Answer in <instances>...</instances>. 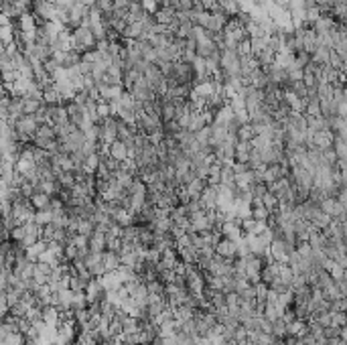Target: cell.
Segmentation results:
<instances>
[{"mask_svg":"<svg viewBox=\"0 0 347 345\" xmlns=\"http://www.w3.org/2000/svg\"><path fill=\"white\" fill-rule=\"evenodd\" d=\"M71 47H73L75 51H79L81 55L88 53V51H96L98 39H96L94 31L90 29V25L77 27V29L71 33Z\"/></svg>","mask_w":347,"mask_h":345,"instance_id":"cell-1","label":"cell"},{"mask_svg":"<svg viewBox=\"0 0 347 345\" xmlns=\"http://www.w3.org/2000/svg\"><path fill=\"white\" fill-rule=\"evenodd\" d=\"M220 231H222L224 238L233 240V242H240V240L244 238V235H246V233H244V230H242V220H237V218L224 222V224H222V228H220Z\"/></svg>","mask_w":347,"mask_h":345,"instance_id":"cell-2","label":"cell"},{"mask_svg":"<svg viewBox=\"0 0 347 345\" xmlns=\"http://www.w3.org/2000/svg\"><path fill=\"white\" fill-rule=\"evenodd\" d=\"M41 126V122H39V118L37 116H33V114H25L23 118H18L16 122H14V128H16V132L18 134H27V136H35L37 134V128Z\"/></svg>","mask_w":347,"mask_h":345,"instance_id":"cell-3","label":"cell"},{"mask_svg":"<svg viewBox=\"0 0 347 345\" xmlns=\"http://www.w3.org/2000/svg\"><path fill=\"white\" fill-rule=\"evenodd\" d=\"M215 254L226 258V260H235V258H237V242L222 238V242L215 246Z\"/></svg>","mask_w":347,"mask_h":345,"instance_id":"cell-4","label":"cell"},{"mask_svg":"<svg viewBox=\"0 0 347 345\" xmlns=\"http://www.w3.org/2000/svg\"><path fill=\"white\" fill-rule=\"evenodd\" d=\"M270 256L272 260L280 262V264H289V248L285 240H274L270 244Z\"/></svg>","mask_w":347,"mask_h":345,"instance_id":"cell-5","label":"cell"},{"mask_svg":"<svg viewBox=\"0 0 347 345\" xmlns=\"http://www.w3.org/2000/svg\"><path fill=\"white\" fill-rule=\"evenodd\" d=\"M313 144H315L317 148H321V150L333 148V144H335V132L331 130V128H329V130H319V132H315Z\"/></svg>","mask_w":347,"mask_h":345,"instance_id":"cell-6","label":"cell"},{"mask_svg":"<svg viewBox=\"0 0 347 345\" xmlns=\"http://www.w3.org/2000/svg\"><path fill=\"white\" fill-rule=\"evenodd\" d=\"M203 209H218V185H207L199 197Z\"/></svg>","mask_w":347,"mask_h":345,"instance_id":"cell-7","label":"cell"},{"mask_svg":"<svg viewBox=\"0 0 347 345\" xmlns=\"http://www.w3.org/2000/svg\"><path fill=\"white\" fill-rule=\"evenodd\" d=\"M102 262H104V266H106L108 272H114V270H118L122 266V256H120V252L106 250L104 256H102Z\"/></svg>","mask_w":347,"mask_h":345,"instance_id":"cell-8","label":"cell"},{"mask_svg":"<svg viewBox=\"0 0 347 345\" xmlns=\"http://www.w3.org/2000/svg\"><path fill=\"white\" fill-rule=\"evenodd\" d=\"M280 268H283V264H280V262H276V260L268 262L264 266V270H262V283H266L270 287L276 278H280Z\"/></svg>","mask_w":347,"mask_h":345,"instance_id":"cell-9","label":"cell"},{"mask_svg":"<svg viewBox=\"0 0 347 345\" xmlns=\"http://www.w3.org/2000/svg\"><path fill=\"white\" fill-rule=\"evenodd\" d=\"M114 222L118 226H122V228H130V226H136V215L130 209H126V207H120L116 211V215H114Z\"/></svg>","mask_w":347,"mask_h":345,"instance_id":"cell-10","label":"cell"},{"mask_svg":"<svg viewBox=\"0 0 347 345\" xmlns=\"http://www.w3.org/2000/svg\"><path fill=\"white\" fill-rule=\"evenodd\" d=\"M155 18H157V23H161V25H171L173 20L177 18V10L173 8L171 4H165V6H161L157 12H155Z\"/></svg>","mask_w":347,"mask_h":345,"instance_id":"cell-11","label":"cell"},{"mask_svg":"<svg viewBox=\"0 0 347 345\" xmlns=\"http://www.w3.org/2000/svg\"><path fill=\"white\" fill-rule=\"evenodd\" d=\"M179 262H181L179 250H177V248H171V250H165V252H163V258H161L159 266H163V268H175Z\"/></svg>","mask_w":347,"mask_h":345,"instance_id":"cell-12","label":"cell"},{"mask_svg":"<svg viewBox=\"0 0 347 345\" xmlns=\"http://www.w3.org/2000/svg\"><path fill=\"white\" fill-rule=\"evenodd\" d=\"M65 106H67L69 120H71L75 126H81V124H83V120H85V110H83V108H81L79 104H75V102H67Z\"/></svg>","mask_w":347,"mask_h":345,"instance_id":"cell-13","label":"cell"},{"mask_svg":"<svg viewBox=\"0 0 347 345\" xmlns=\"http://www.w3.org/2000/svg\"><path fill=\"white\" fill-rule=\"evenodd\" d=\"M51 201H53V197L49 195V193H43V191H37L35 195L31 197V205H33L37 211H41V209H51Z\"/></svg>","mask_w":347,"mask_h":345,"instance_id":"cell-14","label":"cell"},{"mask_svg":"<svg viewBox=\"0 0 347 345\" xmlns=\"http://www.w3.org/2000/svg\"><path fill=\"white\" fill-rule=\"evenodd\" d=\"M215 51H220V49H218V45H215V43H213L211 35H209L207 39H203V41H199V43H197V55H199V57H203V59L211 57Z\"/></svg>","mask_w":347,"mask_h":345,"instance_id":"cell-15","label":"cell"},{"mask_svg":"<svg viewBox=\"0 0 347 345\" xmlns=\"http://www.w3.org/2000/svg\"><path fill=\"white\" fill-rule=\"evenodd\" d=\"M100 165H102V155H100V153H92V155L85 157L81 171H85L88 175H96L98 169H100Z\"/></svg>","mask_w":347,"mask_h":345,"instance_id":"cell-16","label":"cell"},{"mask_svg":"<svg viewBox=\"0 0 347 345\" xmlns=\"http://www.w3.org/2000/svg\"><path fill=\"white\" fill-rule=\"evenodd\" d=\"M128 155H130V148L126 146L124 140H116V142L110 144V157L118 159L120 163H124V161L128 159Z\"/></svg>","mask_w":347,"mask_h":345,"instance_id":"cell-17","label":"cell"},{"mask_svg":"<svg viewBox=\"0 0 347 345\" xmlns=\"http://www.w3.org/2000/svg\"><path fill=\"white\" fill-rule=\"evenodd\" d=\"M90 250L92 252H106L108 250V242H106V233L104 231H94L90 235Z\"/></svg>","mask_w":347,"mask_h":345,"instance_id":"cell-18","label":"cell"},{"mask_svg":"<svg viewBox=\"0 0 347 345\" xmlns=\"http://www.w3.org/2000/svg\"><path fill=\"white\" fill-rule=\"evenodd\" d=\"M161 120L165 122H173L177 120V104L171 100H163V110H161Z\"/></svg>","mask_w":347,"mask_h":345,"instance_id":"cell-19","label":"cell"},{"mask_svg":"<svg viewBox=\"0 0 347 345\" xmlns=\"http://www.w3.org/2000/svg\"><path fill=\"white\" fill-rule=\"evenodd\" d=\"M237 140H248L252 142L256 136H258V130H256V124L254 122H248V124H242L240 128H237Z\"/></svg>","mask_w":347,"mask_h":345,"instance_id":"cell-20","label":"cell"},{"mask_svg":"<svg viewBox=\"0 0 347 345\" xmlns=\"http://www.w3.org/2000/svg\"><path fill=\"white\" fill-rule=\"evenodd\" d=\"M57 181H59V185H61L63 189L71 191V189L77 185V181H75V171H61L59 175H57Z\"/></svg>","mask_w":347,"mask_h":345,"instance_id":"cell-21","label":"cell"},{"mask_svg":"<svg viewBox=\"0 0 347 345\" xmlns=\"http://www.w3.org/2000/svg\"><path fill=\"white\" fill-rule=\"evenodd\" d=\"M205 187H207V181H205V179H199V177H197L195 181H191V183H189L185 189H187V193L191 195V199H199Z\"/></svg>","mask_w":347,"mask_h":345,"instance_id":"cell-22","label":"cell"},{"mask_svg":"<svg viewBox=\"0 0 347 345\" xmlns=\"http://www.w3.org/2000/svg\"><path fill=\"white\" fill-rule=\"evenodd\" d=\"M179 256H181V260L185 264H197L199 262V250L195 248V246H189V248L179 250Z\"/></svg>","mask_w":347,"mask_h":345,"instance_id":"cell-23","label":"cell"},{"mask_svg":"<svg viewBox=\"0 0 347 345\" xmlns=\"http://www.w3.org/2000/svg\"><path fill=\"white\" fill-rule=\"evenodd\" d=\"M207 126V120H205V116H203V112H193L191 114V122H189V130L195 134V132H199L201 128H205Z\"/></svg>","mask_w":347,"mask_h":345,"instance_id":"cell-24","label":"cell"},{"mask_svg":"<svg viewBox=\"0 0 347 345\" xmlns=\"http://www.w3.org/2000/svg\"><path fill=\"white\" fill-rule=\"evenodd\" d=\"M331 51H333V49H329V47H319V49L311 55V59L317 63V65H327L329 59H331Z\"/></svg>","mask_w":347,"mask_h":345,"instance_id":"cell-25","label":"cell"},{"mask_svg":"<svg viewBox=\"0 0 347 345\" xmlns=\"http://www.w3.org/2000/svg\"><path fill=\"white\" fill-rule=\"evenodd\" d=\"M23 104H25V114H33V116H35L45 102L39 100V98H25V96H23Z\"/></svg>","mask_w":347,"mask_h":345,"instance_id":"cell-26","label":"cell"},{"mask_svg":"<svg viewBox=\"0 0 347 345\" xmlns=\"http://www.w3.org/2000/svg\"><path fill=\"white\" fill-rule=\"evenodd\" d=\"M53 222V211L51 209H41L35 213V224H39L41 228H45Z\"/></svg>","mask_w":347,"mask_h":345,"instance_id":"cell-27","label":"cell"},{"mask_svg":"<svg viewBox=\"0 0 347 345\" xmlns=\"http://www.w3.org/2000/svg\"><path fill=\"white\" fill-rule=\"evenodd\" d=\"M35 136H41V138H57L55 124H41L37 128V134Z\"/></svg>","mask_w":347,"mask_h":345,"instance_id":"cell-28","label":"cell"},{"mask_svg":"<svg viewBox=\"0 0 347 345\" xmlns=\"http://www.w3.org/2000/svg\"><path fill=\"white\" fill-rule=\"evenodd\" d=\"M294 278H296V274H294V270H292V266L290 264H283V268H280V280H283L285 285H292L294 283Z\"/></svg>","mask_w":347,"mask_h":345,"instance_id":"cell-29","label":"cell"},{"mask_svg":"<svg viewBox=\"0 0 347 345\" xmlns=\"http://www.w3.org/2000/svg\"><path fill=\"white\" fill-rule=\"evenodd\" d=\"M289 90H292V92H294L298 98H302V100H305V98H309V88H307V83L302 81V79H298V81H292Z\"/></svg>","mask_w":347,"mask_h":345,"instance_id":"cell-30","label":"cell"},{"mask_svg":"<svg viewBox=\"0 0 347 345\" xmlns=\"http://www.w3.org/2000/svg\"><path fill=\"white\" fill-rule=\"evenodd\" d=\"M262 203H264V205H266V207H268L272 213H274V211H278V207H280V199L274 195L272 191H268L266 195L262 197Z\"/></svg>","mask_w":347,"mask_h":345,"instance_id":"cell-31","label":"cell"},{"mask_svg":"<svg viewBox=\"0 0 347 345\" xmlns=\"http://www.w3.org/2000/svg\"><path fill=\"white\" fill-rule=\"evenodd\" d=\"M146 287H148V292L150 294H165V283L161 278H155V280H148L146 283Z\"/></svg>","mask_w":347,"mask_h":345,"instance_id":"cell-32","label":"cell"},{"mask_svg":"<svg viewBox=\"0 0 347 345\" xmlns=\"http://www.w3.org/2000/svg\"><path fill=\"white\" fill-rule=\"evenodd\" d=\"M88 285H90V283H85V280H81L77 274H73V276L69 278V288H71L73 292H83L85 288H88Z\"/></svg>","mask_w":347,"mask_h":345,"instance_id":"cell-33","label":"cell"},{"mask_svg":"<svg viewBox=\"0 0 347 345\" xmlns=\"http://www.w3.org/2000/svg\"><path fill=\"white\" fill-rule=\"evenodd\" d=\"M37 185L35 183H29V181H23V185H20V197H25V199H31L35 193H37Z\"/></svg>","mask_w":347,"mask_h":345,"instance_id":"cell-34","label":"cell"},{"mask_svg":"<svg viewBox=\"0 0 347 345\" xmlns=\"http://www.w3.org/2000/svg\"><path fill=\"white\" fill-rule=\"evenodd\" d=\"M331 325L337 327V329L345 327L347 325V313H335V311H331Z\"/></svg>","mask_w":347,"mask_h":345,"instance_id":"cell-35","label":"cell"},{"mask_svg":"<svg viewBox=\"0 0 347 345\" xmlns=\"http://www.w3.org/2000/svg\"><path fill=\"white\" fill-rule=\"evenodd\" d=\"M252 195H254V199H262L266 193H268V185L266 183H254L252 185Z\"/></svg>","mask_w":347,"mask_h":345,"instance_id":"cell-36","label":"cell"},{"mask_svg":"<svg viewBox=\"0 0 347 345\" xmlns=\"http://www.w3.org/2000/svg\"><path fill=\"white\" fill-rule=\"evenodd\" d=\"M77 256H79V248L75 244H67V246H65V262H73Z\"/></svg>","mask_w":347,"mask_h":345,"instance_id":"cell-37","label":"cell"},{"mask_svg":"<svg viewBox=\"0 0 347 345\" xmlns=\"http://www.w3.org/2000/svg\"><path fill=\"white\" fill-rule=\"evenodd\" d=\"M331 311H335V313H347V296H341L337 300H331Z\"/></svg>","mask_w":347,"mask_h":345,"instance_id":"cell-38","label":"cell"},{"mask_svg":"<svg viewBox=\"0 0 347 345\" xmlns=\"http://www.w3.org/2000/svg\"><path fill=\"white\" fill-rule=\"evenodd\" d=\"M256 228H258V222H256L254 218L242 220V230H244V233H256Z\"/></svg>","mask_w":347,"mask_h":345,"instance_id":"cell-39","label":"cell"},{"mask_svg":"<svg viewBox=\"0 0 347 345\" xmlns=\"http://www.w3.org/2000/svg\"><path fill=\"white\" fill-rule=\"evenodd\" d=\"M237 55L240 57H246V55H252V41L250 39H246V41H242L240 45H237Z\"/></svg>","mask_w":347,"mask_h":345,"instance_id":"cell-40","label":"cell"},{"mask_svg":"<svg viewBox=\"0 0 347 345\" xmlns=\"http://www.w3.org/2000/svg\"><path fill=\"white\" fill-rule=\"evenodd\" d=\"M197 4L203 8V10H213L215 6H220V0H197Z\"/></svg>","mask_w":347,"mask_h":345,"instance_id":"cell-41","label":"cell"},{"mask_svg":"<svg viewBox=\"0 0 347 345\" xmlns=\"http://www.w3.org/2000/svg\"><path fill=\"white\" fill-rule=\"evenodd\" d=\"M189 246H193L191 244V235L189 233L179 235V238H177V250H183V248H189Z\"/></svg>","mask_w":347,"mask_h":345,"instance_id":"cell-42","label":"cell"},{"mask_svg":"<svg viewBox=\"0 0 347 345\" xmlns=\"http://www.w3.org/2000/svg\"><path fill=\"white\" fill-rule=\"evenodd\" d=\"M240 296H242V300H256V287H254V285L248 287Z\"/></svg>","mask_w":347,"mask_h":345,"instance_id":"cell-43","label":"cell"},{"mask_svg":"<svg viewBox=\"0 0 347 345\" xmlns=\"http://www.w3.org/2000/svg\"><path fill=\"white\" fill-rule=\"evenodd\" d=\"M302 4H305L307 8H315L317 6V0H302Z\"/></svg>","mask_w":347,"mask_h":345,"instance_id":"cell-44","label":"cell"},{"mask_svg":"<svg viewBox=\"0 0 347 345\" xmlns=\"http://www.w3.org/2000/svg\"><path fill=\"white\" fill-rule=\"evenodd\" d=\"M339 337H341V339L347 343V325H345V327H341V333H339Z\"/></svg>","mask_w":347,"mask_h":345,"instance_id":"cell-45","label":"cell"}]
</instances>
